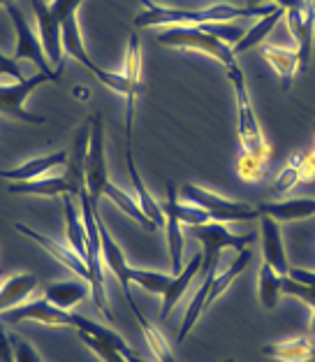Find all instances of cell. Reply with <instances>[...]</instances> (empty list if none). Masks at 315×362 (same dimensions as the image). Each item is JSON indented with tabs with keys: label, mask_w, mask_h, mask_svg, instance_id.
Returning a JSON list of instances; mask_svg holds the SVG:
<instances>
[{
	"label": "cell",
	"mask_w": 315,
	"mask_h": 362,
	"mask_svg": "<svg viewBox=\"0 0 315 362\" xmlns=\"http://www.w3.org/2000/svg\"><path fill=\"white\" fill-rule=\"evenodd\" d=\"M142 3V12L135 16L137 28H153V26H202V23L213 21H237L246 19V16H267L278 10L276 3L271 5H227L215 3L202 10H179V7H162L153 3V0H139Z\"/></svg>",
	"instance_id": "6da1fadb"
},
{
	"label": "cell",
	"mask_w": 315,
	"mask_h": 362,
	"mask_svg": "<svg viewBox=\"0 0 315 362\" xmlns=\"http://www.w3.org/2000/svg\"><path fill=\"white\" fill-rule=\"evenodd\" d=\"M158 42L165 47L193 49V52L211 56V59H215L225 68V75L239 68L237 54L232 52V47L227 42H222V40L209 35L202 26H170L162 33H158Z\"/></svg>",
	"instance_id": "7a4b0ae2"
},
{
	"label": "cell",
	"mask_w": 315,
	"mask_h": 362,
	"mask_svg": "<svg viewBox=\"0 0 315 362\" xmlns=\"http://www.w3.org/2000/svg\"><path fill=\"white\" fill-rule=\"evenodd\" d=\"M81 200V218L86 228V267L90 272V291H93L95 307L102 311L105 318L114 320L105 293V274H102V249H100V228H97V202L90 200L86 188L79 193Z\"/></svg>",
	"instance_id": "3957f363"
},
{
	"label": "cell",
	"mask_w": 315,
	"mask_h": 362,
	"mask_svg": "<svg viewBox=\"0 0 315 362\" xmlns=\"http://www.w3.org/2000/svg\"><path fill=\"white\" fill-rule=\"evenodd\" d=\"M227 79L232 81V88H234V100H237V135L239 142H242V149L248 156H255V158L267 160L269 158V146L267 139H264L258 117H255L251 95H248V86H246V75L242 68L227 72Z\"/></svg>",
	"instance_id": "277c9868"
},
{
	"label": "cell",
	"mask_w": 315,
	"mask_h": 362,
	"mask_svg": "<svg viewBox=\"0 0 315 362\" xmlns=\"http://www.w3.org/2000/svg\"><path fill=\"white\" fill-rule=\"evenodd\" d=\"M181 200L188 204H195L202 211H206L215 223H237V221H251V218H260V209L251 207L246 202H237V200H227V197L215 195L213 191H206V188L197 186V184H184L181 186Z\"/></svg>",
	"instance_id": "5b68a950"
},
{
	"label": "cell",
	"mask_w": 315,
	"mask_h": 362,
	"mask_svg": "<svg viewBox=\"0 0 315 362\" xmlns=\"http://www.w3.org/2000/svg\"><path fill=\"white\" fill-rule=\"evenodd\" d=\"M190 233L197 237V242L204 244V253H202V269L200 274L206 276L213 267H218V253L222 249H234L242 251L248 249V244L253 242V233L248 235H234L225 223H204V226H190Z\"/></svg>",
	"instance_id": "8992f818"
},
{
	"label": "cell",
	"mask_w": 315,
	"mask_h": 362,
	"mask_svg": "<svg viewBox=\"0 0 315 362\" xmlns=\"http://www.w3.org/2000/svg\"><path fill=\"white\" fill-rule=\"evenodd\" d=\"M7 14H10L14 33H16L14 59L16 61L26 59L30 63H35L37 72H42V75H49V77H54L56 81H61V72L54 70L52 65H49V59H47V54H44V47L37 40L35 30H32V26H30L28 19H26V14H23L14 3L7 5Z\"/></svg>",
	"instance_id": "52a82bcc"
},
{
	"label": "cell",
	"mask_w": 315,
	"mask_h": 362,
	"mask_svg": "<svg viewBox=\"0 0 315 362\" xmlns=\"http://www.w3.org/2000/svg\"><path fill=\"white\" fill-rule=\"evenodd\" d=\"M47 81H56V79L37 72V75L26 77L23 81H14V84H7V86L0 84V114L14 119V121L28 123V126H40V123H44L47 121L44 117H37V114L26 110V100L32 90L47 84Z\"/></svg>",
	"instance_id": "ba28073f"
},
{
	"label": "cell",
	"mask_w": 315,
	"mask_h": 362,
	"mask_svg": "<svg viewBox=\"0 0 315 362\" xmlns=\"http://www.w3.org/2000/svg\"><path fill=\"white\" fill-rule=\"evenodd\" d=\"M90 121V139H88V153H86V193L90 200L97 202L102 197V188L109 181L107 177V156H105V126L102 114L95 112Z\"/></svg>",
	"instance_id": "9c48e42d"
},
{
	"label": "cell",
	"mask_w": 315,
	"mask_h": 362,
	"mask_svg": "<svg viewBox=\"0 0 315 362\" xmlns=\"http://www.w3.org/2000/svg\"><path fill=\"white\" fill-rule=\"evenodd\" d=\"M0 320L7 325L23 323V320H32V323H42L52 327H74V314L72 311L58 309L49 300H32L23 302L5 314H0Z\"/></svg>",
	"instance_id": "30bf717a"
},
{
	"label": "cell",
	"mask_w": 315,
	"mask_h": 362,
	"mask_svg": "<svg viewBox=\"0 0 315 362\" xmlns=\"http://www.w3.org/2000/svg\"><path fill=\"white\" fill-rule=\"evenodd\" d=\"M32 12H35L37 30H40V42L44 47V54L49 63L54 68L63 70V21L49 10V3L44 0H32Z\"/></svg>",
	"instance_id": "8fae6325"
},
{
	"label": "cell",
	"mask_w": 315,
	"mask_h": 362,
	"mask_svg": "<svg viewBox=\"0 0 315 362\" xmlns=\"http://www.w3.org/2000/svg\"><path fill=\"white\" fill-rule=\"evenodd\" d=\"M12 228L16 230V233L26 235L28 240H32L37 246H42V249H44L56 262H61V265H63L65 269L74 272V274H77L79 279H84V281L90 286V272H88V267H86V262H84V258H79L72 249H65V246H61L56 240H52V237H47V235H42V233H37L35 228H30V226H26V223H14Z\"/></svg>",
	"instance_id": "7c38bea8"
},
{
	"label": "cell",
	"mask_w": 315,
	"mask_h": 362,
	"mask_svg": "<svg viewBox=\"0 0 315 362\" xmlns=\"http://www.w3.org/2000/svg\"><path fill=\"white\" fill-rule=\"evenodd\" d=\"M97 228H100V249H102V262L107 267L112 269V274L119 279V284L123 288V295H126V300L132 298L130 293V265L126 260V253L119 246V242L114 240L112 233L107 230L105 221L100 216V211H97Z\"/></svg>",
	"instance_id": "4fadbf2b"
},
{
	"label": "cell",
	"mask_w": 315,
	"mask_h": 362,
	"mask_svg": "<svg viewBox=\"0 0 315 362\" xmlns=\"http://www.w3.org/2000/svg\"><path fill=\"white\" fill-rule=\"evenodd\" d=\"M68 163V151H56V153H47L40 156V158H30L26 163L16 168H7L0 170V179L12 181V184H19V181H35L40 177H47L49 172L56 168H65Z\"/></svg>",
	"instance_id": "5bb4252c"
},
{
	"label": "cell",
	"mask_w": 315,
	"mask_h": 362,
	"mask_svg": "<svg viewBox=\"0 0 315 362\" xmlns=\"http://www.w3.org/2000/svg\"><path fill=\"white\" fill-rule=\"evenodd\" d=\"M260 230H262V253L264 262L276 269V274L287 276L290 265L285 256V246H283V235H280V223L273 221L271 216L260 214Z\"/></svg>",
	"instance_id": "9a60e30c"
},
{
	"label": "cell",
	"mask_w": 315,
	"mask_h": 362,
	"mask_svg": "<svg viewBox=\"0 0 315 362\" xmlns=\"http://www.w3.org/2000/svg\"><path fill=\"white\" fill-rule=\"evenodd\" d=\"M202 269V253H195L193 258H190L184 269L179 272V274L172 276L170 286L165 288V293L160 295L162 298V304H160V318H167L172 314V309L177 307V304L181 302V298L186 295V291L190 288V284L195 281V276L200 274Z\"/></svg>",
	"instance_id": "2e32d148"
},
{
	"label": "cell",
	"mask_w": 315,
	"mask_h": 362,
	"mask_svg": "<svg viewBox=\"0 0 315 362\" xmlns=\"http://www.w3.org/2000/svg\"><path fill=\"white\" fill-rule=\"evenodd\" d=\"M260 214L271 216L278 223H290V221H302L315 216V200L313 197H292L283 202H262Z\"/></svg>",
	"instance_id": "e0dca14e"
},
{
	"label": "cell",
	"mask_w": 315,
	"mask_h": 362,
	"mask_svg": "<svg viewBox=\"0 0 315 362\" xmlns=\"http://www.w3.org/2000/svg\"><path fill=\"white\" fill-rule=\"evenodd\" d=\"M35 288H37V276L26 274V272L5 279V281L0 284V314H5V311L23 304L30 298V293L35 291Z\"/></svg>",
	"instance_id": "ac0fdd59"
},
{
	"label": "cell",
	"mask_w": 315,
	"mask_h": 362,
	"mask_svg": "<svg viewBox=\"0 0 315 362\" xmlns=\"http://www.w3.org/2000/svg\"><path fill=\"white\" fill-rule=\"evenodd\" d=\"M88 295V284L84 279H72V281H58L44 286V300H49L58 309L70 311L81 304Z\"/></svg>",
	"instance_id": "d6986e66"
},
{
	"label": "cell",
	"mask_w": 315,
	"mask_h": 362,
	"mask_svg": "<svg viewBox=\"0 0 315 362\" xmlns=\"http://www.w3.org/2000/svg\"><path fill=\"white\" fill-rule=\"evenodd\" d=\"M260 54H262V59L273 68V72L280 77V81H283V88L287 90L290 86H292V79H295L297 72H299V54H297V49L262 47Z\"/></svg>",
	"instance_id": "ffe728a7"
},
{
	"label": "cell",
	"mask_w": 315,
	"mask_h": 362,
	"mask_svg": "<svg viewBox=\"0 0 315 362\" xmlns=\"http://www.w3.org/2000/svg\"><path fill=\"white\" fill-rule=\"evenodd\" d=\"M126 163H128V172H130V181L132 186H135V197H137V204L142 207V211L146 214L148 218L153 221V223L160 228L165 223V211H162V204H158L153 200V195L148 193V188L144 184L142 175H139L137 170V163H135V156H132V149L128 146V153H126Z\"/></svg>",
	"instance_id": "44dd1931"
},
{
	"label": "cell",
	"mask_w": 315,
	"mask_h": 362,
	"mask_svg": "<svg viewBox=\"0 0 315 362\" xmlns=\"http://www.w3.org/2000/svg\"><path fill=\"white\" fill-rule=\"evenodd\" d=\"M63 49H65V54L72 56L74 61L81 63L86 70L93 72V75H97V72L102 70L100 65L93 63V59H90L88 52H86V45H84V37H81V28H79L77 14L63 21Z\"/></svg>",
	"instance_id": "7402d4cb"
},
{
	"label": "cell",
	"mask_w": 315,
	"mask_h": 362,
	"mask_svg": "<svg viewBox=\"0 0 315 362\" xmlns=\"http://www.w3.org/2000/svg\"><path fill=\"white\" fill-rule=\"evenodd\" d=\"M262 356L280 362H309L313 360V346L306 337H292V339L262 346Z\"/></svg>",
	"instance_id": "603a6c76"
},
{
	"label": "cell",
	"mask_w": 315,
	"mask_h": 362,
	"mask_svg": "<svg viewBox=\"0 0 315 362\" xmlns=\"http://www.w3.org/2000/svg\"><path fill=\"white\" fill-rule=\"evenodd\" d=\"M10 193L63 197V195H72V186H70V181L65 179V175H58V177H40L35 181H19V184H10Z\"/></svg>",
	"instance_id": "cb8c5ba5"
},
{
	"label": "cell",
	"mask_w": 315,
	"mask_h": 362,
	"mask_svg": "<svg viewBox=\"0 0 315 362\" xmlns=\"http://www.w3.org/2000/svg\"><path fill=\"white\" fill-rule=\"evenodd\" d=\"M63 211H65V235H68V249H72L79 258L86 262V228L84 218L74 207L72 195H63Z\"/></svg>",
	"instance_id": "d4e9b609"
},
{
	"label": "cell",
	"mask_w": 315,
	"mask_h": 362,
	"mask_svg": "<svg viewBox=\"0 0 315 362\" xmlns=\"http://www.w3.org/2000/svg\"><path fill=\"white\" fill-rule=\"evenodd\" d=\"M251 260H253V253L248 251V249H242V251H237V258L230 262V267L222 272V274H220V272H215V279H213V284H211L209 298H206V309H209L211 304L218 300L232 284L237 281V276L244 274L246 267L251 265Z\"/></svg>",
	"instance_id": "484cf974"
},
{
	"label": "cell",
	"mask_w": 315,
	"mask_h": 362,
	"mask_svg": "<svg viewBox=\"0 0 315 362\" xmlns=\"http://www.w3.org/2000/svg\"><path fill=\"white\" fill-rule=\"evenodd\" d=\"M102 195L109 197L116 207H119L123 214H126V216H130L132 221H135V223H139L142 228H146V230H155L158 228L153 221L142 211V207L137 204V197L130 195L128 191H123L121 186H116V184H112V181H107L105 188H102Z\"/></svg>",
	"instance_id": "4316f807"
},
{
	"label": "cell",
	"mask_w": 315,
	"mask_h": 362,
	"mask_svg": "<svg viewBox=\"0 0 315 362\" xmlns=\"http://www.w3.org/2000/svg\"><path fill=\"white\" fill-rule=\"evenodd\" d=\"M126 302L130 304L132 314H135V318H137V325H139V330H142L144 339H146V344H148V349H151V353H153V358H155L158 362H174V356H172V351H170V346H167V341H165V337L160 334V330H155L153 323H148L146 316L142 314V311H139L135 298H130V300H126Z\"/></svg>",
	"instance_id": "83f0119b"
},
{
	"label": "cell",
	"mask_w": 315,
	"mask_h": 362,
	"mask_svg": "<svg viewBox=\"0 0 315 362\" xmlns=\"http://www.w3.org/2000/svg\"><path fill=\"white\" fill-rule=\"evenodd\" d=\"M283 16H285V10H280V7H278L276 12H271L267 16H262V19H258L251 28H246L244 37L239 40L237 45H232V52H234V54H244V52H248V49L258 47L262 40L278 26V21L283 19Z\"/></svg>",
	"instance_id": "f1b7e54d"
},
{
	"label": "cell",
	"mask_w": 315,
	"mask_h": 362,
	"mask_svg": "<svg viewBox=\"0 0 315 362\" xmlns=\"http://www.w3.org/2000/svg\"><path fill=\"white\" fill-rule=\"evenodd\" d=\"M165 211V209H162ZM165 233H167V246L172 258V274H179L184 269V246H186V230L184 223L174 216L172 211H165Z\"/></svg>",
	"instance_id": "f546056e"
},
{
	"label": "cell",
	"mask_w": 315,
	"mask_h": 362,
	"mask_svg": "<svg viewBox=\"0 0 315 362\" xmlns=\"http://www.w3.org/2000/svg\"><path fill=\"white\" fill-rule=\"evenodd\" d=\"M280 274H276V269H273L269 262H262V267H260V279H258V284H260V302H262V307L264 309H276V304H278V295L283 293L280 291Z\"/></svg>",
	"instance_id": "4dcf8cb0"
},
{
	"label": "cell",
	"mask_w": 315,
	"mask_h": 362,
	"mask_svg": "<svg viewBox=\"0 0 315 362\" xmlns=\"http://www.w3.org/2000/svg\"><path fill=\"white\" fill-rule=\"evenodd\" d=\"M174 274H162V272H153V269H137L130 267V281L137 284L139 288H144L146 293L153 295H162L165 288L170 286Z\"/></svg>",
	"instance_id": "1f68e13d"
},
{
	"label": "cell",
	"mask_w": 315,
	"mask_h": 362,
	"mask_svg": "<svg viewBox=\"0 0 315 362\" xmlns=\"http://www.w3.org/2000/svg\"><path fill=\"white\" fill-rule=\"evenodd\" d=\"M123 75L132 84L142 86V45H139V35L132 33L130 35V45L126 52V65H123Z\"/></svg>",
	"instance_id": "d6a6232c"
},
{
	"label": "cell",
	"mask_w": 315,
	"mask_h": 362,
	"mask_svg": "<svg viewBox=\"0 0 315 362\" xmlns=\"http://www.w3.org/2000/svg\"><path fill=\"white\" fill-rule=\"evenodd\" d=\"M79 339L86 344V346L95 353L97 358L102 362H128L126 360V351H121L116 344L112 341H105V339H97L93 334H86V332H79Z\"/></svg>",
	"instance_id": "836d02e7"
},
{
	"label": "cell",
	"mask_w": 315,
	"mask_h": 362,
	"mask_svg": "<svg viewBox=\"0 0 315 362\" xmlns=\"http://www.w3.org/2000/svg\"><path fill=\"white\" fill-rule=\"evenodd\" d=\"M267 170H269L267 160L255 158V156L244 153L242 160H239V177L248 181V184H258V181H262L267 177Z\"/></svg>",
	"instance_id": "e575fe53"
},
{
	"label": "cell",
	"mask_w": 315,
	"mask_h": 362,
	"mask_svg": "<svg viewBox=\"0 0 315 362\" xmlns=\"http://www.w3.org/2000/svg\"><path fill=\"white\" fill-rule=\"evenodd\" d=\"M280 291L285 295H292V298L306 302L311 309H315V288L313 286H306V284L295 281V279H290V276H283L280 279Z\"/></svg>",
	"instance_id": "d590c367"
},
{
	"label": "cell",
	"mask_w": 315,
	"mask_h": 362,
	"mask_svg": "<svg viewBox=\"0 0 315 362\" xmlns=\"http://www.w3.org/2000/svg\"><path fill=\"white\" fill-rule=\"evenodd\" d=\"M10 341H12V349H14V362H42V358L37 356V351L32 349L21 334L12 332Z\"/></svg>",
	"instance_id": "8d00e7d4"
},
{
	"label": "cell",
	"mask_w": 315,
	"mask_h": 362,
	"mask_svg": "<svg viewBox=\"0 0 315 362\" xmlns=\"http://www.w3.org/2000/svg\"><path fill=\"white\" fill-rule=\"evenodd\" d=\"M0 77H7V79H14V81L26 79L21 72L19 61H16L14 56H5V54H0Z\"/></svg>",
	"instance_id": "74e56055"
},
{
	"label": "cell",
	"mask_w": 315,
	"mask_h": 362,
	"mask_svg": "<svg viewBox=\"0 0 315 362\" xmlns=\"http://www.w3.org/2000/svg\"><path fill=\"white\" fill-rule=\"evenodd\" d=\"M81 3H84V0H54V3H49V10H52L61 21H65L77 14Z\"/></svg>",
	"instance_id": "f35d334b"
},
{
	"label": "cell",
	"mask_w": 315,
	"mask_h": 362,
	"mask_svg": "<svg viewBox=\"0 0 315 362\" xmlns=\"http://www.w3.org/2000/svg\"><path fill=\"white\" fill-rule=\"evenodd\" d=\"M0 362H14V349L10 341V334H7L3 327V320H0Z\"/></svg>",
	"instance_id": "ab89813d"
},
{
	"label": "cell",
	"mask_w": 315,
	"mask_h": 362,
	"mask_svg": "<svg viewBox=\"0 0 315 362\" xmlns=\"http://www.w3.org/2000/svg\"><path fill=\"white\" fill-rule=\"evenodd\" d=\"M287 276H290V279H295V281H299V284H306V286H313V288H315V272H311V269L290 267Z\"/></svg>",
	"instance_id": "60d3db41"
},
{
	"label": "cell",
	"mask_w": 315,
	"mask_h": 362,
	"mask_svg": "<svg viewBox=\"0 0 315 362\" xmlns=\"http://www.w3.org/2000/svg\"><path fill=\"white\" fill-rule=\"evenodd\" d=\"M273 3H276L280 10H299V7L304 5V0H273Z\"/></svg>",
	"instance_id": "b9f144b4"
},
{
	"label": "cell",
	"mask_w": 315,
	"mask_h": 362,
	"mask_svg": "<svg viewBox=\"0 0 315 362\" xmlns=\"http://www.w3.org/2000/svg\"><path fill=\"white\" fill-rule=\"evenodd\" d=\"M126 360H128V362H144L142 358H137V356H135V353H130V351L126 353Z\"/></svg>",
	"instance_id": "7bdbcfd3"
},
{
	"label": "cell",
	"mask_w": 315,
	"mask_h": 362,
	"mask_svg": "<svg viewBox=\"0 0 315 362\" xmlns=\"http://www.w3.org/2000/svg\"><path fill=\"white\" fill-rule=\"evenodd\" d=\"M311 334H315V309H313V316H311V325H309Z\"/></svg>",
	"instance_id": "ee69618b"
},
{
	"label": "cell",
	"mask_w": 315,
	"mask_h": 362,
	"mask_svg": "<svg viewBox=\"0 0 315 362\" xmlns=\"http://www.w3.org/2000/svg\"><path fill=\"white\" fill-rule=\"evenodd\" d=\"M12 3H14V0H0V5H5V7H7V5H12Z\"/></svg>",
	"instance_id": "f6af8a7d"
},
{
	"label": "cell",
	"mask_w": 315,
	"mask_h": 362,
	"mask_svg": "<svg viewBox=\"0 0 315 362\" xmlns=\"http://www.w3.org/2000/svg\"><path fill=\"white\" fill-rule=\"evenodd\" d=\"M225 362H234V360H225Z\"/></svg>",
	"instance_id": "bcb514c9"
}]
</instances>
